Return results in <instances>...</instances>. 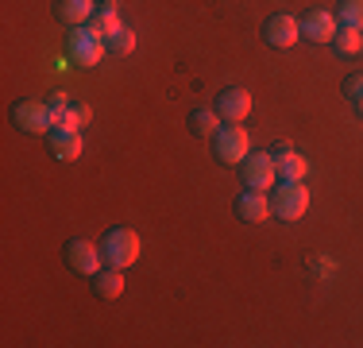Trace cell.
Returning <instances> with one entry per match:
<instances>
[{
    "instance_id": "9a60e30c",
    "label": "cell",
    "mask_w": 363,
    "mask_h": 348,
    "mask_svg": "<svg viewBox=\"0 0 363 348\" xmlns=\"http://www.w3.org/2000/svg\"><path fill=\"white\" fill-rule=\"evenodd\" d=\"M93 290H97V298H105V302L120 298V294H124V271H120V267L97 271V275H93Z\"/></svg>"
},
{
    "instance_id": "5bb4252c",
    "label": "cell",
    "mask_w": 363,
    "mask_h": 348,
    "mask_svg": "<svg viewBox=\"0 0 363 348\" xmlns=\"http://www.w3.org/2000/svg\"><path fill=\"white\" fill-rule=\"evenodd\" d=\"M97 12V0H55V16L66 28H85Z\"/></svg>"
},
{
    "instance_id": "603a6c76",
    "label": "cell",
    "mask_w": 363,
    "mask_h": 348,
    "mask_svg": "<svg viewBox=\"0 0 363 348\" xmlns=\"http://www.w3.org/2000/svg\"><path fill=\"white\" fill-rule=\"evenodd\" d=\"M47 104H50V112H55V124H58V120H62V112L70 109V97H66V93H55Z\"/></svg>"
},
{
    "instance_id": "9c48e42d",
    "label": "cell",
    "mask_w": 363,
    "mask_h": 348,
    "mask_svg": "<svg viewBox=\"0 0 363 348\" xmlns=\"http://www.w3.org/2000/svg\"><path fill=\"white\" fill-rule=\"evenodd\" d=\"M236 217L247 224H263L267 217H271V197H267V190H244V194L236 197Z\"/></svg>"
},
{
    "instance_id": "8992f818",
    "label": "cell",
    "mask_w": 363,
    "mask_h": 348,
    "mask_svg": "<svg viewBox=\"0 0 363 348\" xmlns=\"http://www.w3.org/2000/svg\"><path fill=\"white\" fill-rule=\"evenodd\" d=\"M66 263H70V271L93 278L101 271V263H105V256H101V244H89L82 236H74L70 244H66Z\"/></svg>"
},
{
    "instance_id": "4fadbf2b",
    "label": "cell",
    "mask_w": 363,
    "mask_h": 348,
    "mask_svg": "<svg viewBox=\"0 0 363 348\" xmlns=\"http://www.w3.org/2000/svg\"><path fill=\"white\" fill-rule=\"evenodd\" d=\"M263 39L271 43V47H294V43L301 39V23L294 20V16H271L263 28Z\"/></svg>"
},
{
    "instance_id": "ac0fdd59",
    "label": "cell",
    "mask_w": 363,
    "mask_h": 348,
    "mask_svg": "<svg viewBox=\"0 0 363 348\" xmlns=\"http://www.w3.org/2000/svg\"><path fill=\"white\" fill-rule=\"evenodd\" d=\"M105 50H108V55H116V58L132 55V50H135V31L128 28V23H120L116 31L105 35Z\"/></svg>"
},
{
    "instance_id": "7c38bea8",
    "label": "cell",
    "mask_w": 363,
    "mask_h": 348,
    "mask_svg": "<svg viewBox=\"0 0 363 348\" xmlns=\"http://www.w3.org/2000/svg\"><path fill=\"white\" fill-rule=\"evenodd\" d=\"M47 143H50V155H55V159H62V163H70V159L82 155V132H77V128L55 124L47 132Z\"/></svg>"
},
{
    "instance_id": "6da1fadb",
    "label": "cell",
    "mask_w": 363,
    "mask_h": 348,
    "mask_svg": "<svg viewBox=\"0 0 363 348\" xmlns=\"http://www.w3.org/2000/svg\"><path fill=\"white\" fill-rule=\"evenodd\" d=\"M271 213L279 221H301L309 213V186L306 182H290L282 178L279 186L271 190Z\"/></svg>"
},
{
    "instance_id": "30bf717a",
    "label": "cell",
    "mask_w": 363,
    "mask_h": 348,
    "mask_svg": "<svg viewBox=\"0 0 363 348\" xmlns=\"http://www.w3.org/2000/svg\"><path fill=\"white\" fill-rule=\"evenodd\" d=\"M336 28H340V23H336V16L325 12V8H313V12L301 16V35H306L309 43H333Z\"/></svg>"
},
{
    "instance_id": "5b68a950",
    "label": "cell",
    "mask_w": 363,
    "mask_h": 348,
    "mask_svg": "<svg viewBox=\"0 0 363 348\" xmlns=\"http://www.w3.org/2000/svg\"><path fill=\"white\" fill-rule=\"evenodd\" d=\"M66 55H70L74 62H82V66H97L108 50H105V39H101V35L82 28V31H70V39H66Z\"/></svg>"
},
{
    "instance_id": "ffe728a7",
    "label": "cell",
    "mask_w": 363,
    "mask_h": 348,
    "mask_svg": "<svg viewBox=\"0 0 363 348\" xmlns=\"http://www.w3.org/2000/svg\"><path fill=\"white\" fill-rule=\"evenodd\" d=\"M336 20H340L344 28H359V31H363V0H340V12H336Z\"/></svg>"
},
{
    "instance_id": "ba28073f",
    "label": "cell",
    "mask_w": 363,
    "mask_h": 348,
    "mask_svg": "<svg viewBox=\"0 0 363 348\" xmlns=\"http://www.w3.org/2000/svg\"><path fill=\"white\" fill-rule=\"evenodd\" d=\"M213 109L220 112L224 124H244L247 112H252V93H247V89H236V85H232V89L217 93V104H213Z\"/></svg>"
},
{
    "instance_id": "e0dca14e",
    "label": "cell",
    "mask_w": 363,
    "mask_h": 348,
    "mask_svg": "<svg viewBox=\"0 0 363 348\" xmlns=\"http://www.w3.org/2000/svg\"><path fill=\"white\" fill-rule=\"evenodd\" d=\"M85 28H89L93 35H101V39H105L108 31H116V28H120V12H116V0H105V4H101L97 12H93V20L85 23Z\"/></svg>"
},
{
    "instance_id": "3957f363",
    "label": "cell",
    "mask_w": 363,
    "mask_h": 348,
    "mask_svg": "<svg viewBox=\"0 0 363 348\" xmlns=\"http://www.w3.org/2000/svg\"><path fill=\"white\" fill-rule=\"evenodd\" d=\"M213 151H217L220 163H228V167H240V163L252 155V139H247L244 124H220V132L213 136Z\"/></svg>"
},
{
    "instance_id": "8fae6325",
    "label": "cell",
    "mask_w": 363,
    "mask_h": 348,
    "mask_svg": "<svg viewBox=\"0 0 363 348\" xmlns=\"http://www.w3.org/2000/svg\"><path fill=\"white\" fill-rule=\"evenodd\" d=\"M271 159H274V167H279V178L306 182V174H309V163H306V155H298L290 143H274Z\"/></svg>"
},
{
    "instance_id": "52a82bcc",
    "label": "cell",
    "mask_w": 363,
    "mask_h": 348,
    "mask_svg": "<svg viewBox=\"0 0 363 348\" xmlns=\"http://www.w3.org/2000/svg\"><path fill=\"white\" fill-rule=\"evenodd\" d=\"M240 174H244L247 190H271L274 182H279V167H274L271 151L267 155H247V159L240 163Z\"/></svg>"
},
{
    "instance_id": "d6986e66",
    "label": "cell",
    "mask_w": 363,
    "mask_h": 348,
    "mask_svg": "<svg viewBox=\"0 0 363 348\" xmlns=\"http://www.w3.org/2000/svg\"><path fill=\"white\" fill-rule=\"evenodd\" d=\"M333 47L340 50V55H356V50L363 47V31L359 28H336V35H333Z\"/></svg>"
},
{
    "instance_id": "7a4b0ae2",
    "label": "cell",
    "mask_w": 363,
    "mask_h": 348,
    "mask_svg": "<svg viewBox=\"0 0 363 348\" xmlns=\"http://www.w3.org/2000/svg\"><path fill=\"white\" fill-rule=\"evenodd\" d=\"M101 256H105V267H132L140 259V236L132 229H108L105 240H101Z\"/></svg>"
},
{
    "instance_id": "44dd1931",
    "label": "cell",
    "mask_w": 363,
    "mask_h": 348,
    "mask_svg": "<svg viewBox=\"0 0 363 348\" xmlns=\"http://www.w3.org/2000/svg\"><path fill=\"white\" fill-rule=\"evenodd\" d=\"M89 120H93V109H89V104H70V109L62 112V120H58V124H62V128H77V132H82Z\"/></svg>"
},
{
    "instance_id": "7402d4cb",
    "label": "cell",
    "mask_w": 363,
    "mask_h": 348,
    "mask_svg": "<svg viewBox=\"0 0 363 348\" xmlns=\"http://www.w3.org/2000/svg\"><path fill=\"white\" fill-rule=\"evenodd\" d=\"M344 97L356 104V109H363V70H356V74L344 77Z\"/></svg>"
},
{
    "instance_id": "cb8c5ba5",
    "label": "cell",
    "mask_w": 363,
    "mask_h": 348,
    "mask_svg": "<svg viewBox=\"0 0 363 348\" xmlns=\"http://www.w3.org/2000/svg\"><path fill=\"white\" fill-rule=\"evenodd\" d=\"M359 112H363V109H359Z\"/></svg>"
},
{
    "instance_id": "277c9868",
    "label": "cell",
    "mask_w": 363,
    "mask_h": 348,
    "mask_svg": "<svg viewBox=\"0 0 363 348\" xmlns=\"http://www.w3.org/2000/svg\"><path fill=\"white\" fill-rule=\"evenodd\" d=\"M12 124L20 128V132L43 136V132L55 128V112H50V104H43V101H16L12 104Z\"/></svg>"
},
{
    "instance_id": "2e32d148",
    "label": "cell",
    "mask_w": 363,
    "mask_h": 348,
    "mask_svg": "<svg viewBox=\"0 0 363 348\" xmlns=\"http://www.w3.org/2000/svg\"><path fill=\"white\" fill-rule=\"evenodd\" d=\"M189 132L197 139H213L220 132V112L217 109H194L189 112Z\"/></svg>"
}]
</instances>
